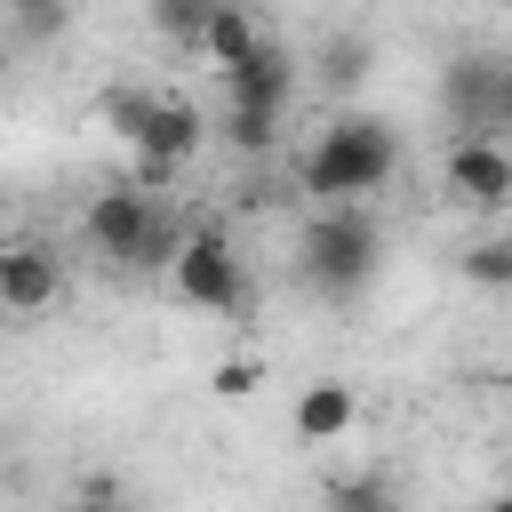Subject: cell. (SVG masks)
Returning a JSON list of instances; mask_svg holds the SVG:
<instances>
[{"instance_id":"1","label":"cell","mask_w":512,"mask_h":512,"mask_svg":"<svg viewBox=\"0 0 512 512\" xmlns=\"http://www.w3.org/2000/svg\"><path fill=\"white\" fill-rule=\"evenodd\" d=\"M392 168H400V136H392L384 120H368V112H344V120H328L320 144L304 152V192H312L320 208L368 200V192L392 184Z\"/></svg>"},{"instance_id":"2","label":"cell","mask_w":512,"mask_h":512,"mask_svg":"<svg viewBox=\"0 0 512 512\" xmlns=\"http://www.w3.org/2000/svg\"><path fill=\"white\" fill-rule=\"evenodd\" d=\"M296 256H304V280L320 296H360L384 272V232H376V216L360 200H336V208H320L304 224V248Z\"/></svg>"},{"instance_id":"3","label":"cell","mask_w":512,"mask_h":512,"mask_svg":"<svg viewBox=\"0 0 512 512\" xmlns=\"http://www.w3.org/2000/svg\"><path fill=\"white\" fill-rule=\"evenodd\" d=\"M168 288L200 312H240L248 296V272H240V248L224 224H184V248L168 256Z\"/></svg>"},{"instance_id":"4","label":"cell","mask_w":512,"mask_h":512,"mask_svg":"<svg viewBox=\"0 0 512 512\" xmlns=\"http://www.w3.org/2000/svg\"><path fill=\"white\" fill-rule=\"evenodd\" d=\"M200 136H208V120H200L184 96H152V104H144V120L128 128V152H136L144 184H168V176L200 152Z\"/></svg>"},{"instance_id":"5","label":"cell","mask_w":512,"mask_h":512,"mask_svg":"<svg viewBox=\"0 0 512 512\" xmlns=\"http://www.w3.org/2000/svg\"><path fill=\"white\" fill-rule=\"evenodd\" d=\"M448 112H456L464 136H496V128L512 120V72H504L496 56H464V64H448Z\"/></svg>"},{"instance_id":"6","label":"cell","mask_w":512,"mask_h":512,"mask_svg":"<svg viewBox=\"0 0 512 512\" xmlns=\"http://www.w3.org/2000/svg\"><path fill=\"white\" fill-rule=\"evenodd\" d=\"M152 192L144 184H112V192H96L88 208H80V240L104 256V264H128L136 256V240H144V224H152Z\"/></svg>"},{"instance_id":"7","label":"cell","mask_w":512,"mask_h":512,"mask_svg":"<svg viewBox=\"0 0 512 512\" xmlns=\"http://www.w3.org/2000/svg\"><path fill=\"white\" fill-rule=\"evenodd\" d=\"M64 296V256L48 240H0V312H48Z\"/></svg>"},{"instance_id":"8","label":"cell","mask_w":512,"mask_h":512,"mask_svg":"<svg viewBox=\"0 0 512 512\" xmlns=\"http://www.w3.org/2000/svg\"><path fill=\"white\" fill-rule=\"evenodd\" d=\"M448 192L496 216V208L512 200V152H504L496 136H456V152H448Z\"/></svg>"},{"instance_id":"9","label":"cell","mask_w":512,"mask_h":512,"mask_svg":"<svg viewBox=\"0 0 512 512\" xmlns=\"http://www.w3.org/2000/svg\"><path fill=\"white\" fill-rule=\"evenodd\" d=\"M224 80V96L240 104V112H288V96H296V64L264 40L248 64H232V72H216Z\"/></svg>"},{"instance_id":"10","label":"cell","mask_w":512,"mask_h":512,"mask_svg":"<svg viewBox=\"0 0 512 512\" xmlns=\"http://www.w3.org/2000/svg\"><path fill=\"white\" fill-rule=\"evenodd\" d=\"M256 48H264V24H256L240 0H216V8L200 16V32H192V56H200V64H216V72L248 64Z\"/></svg>"},{"instance_id":"11","label":"cell","mask_w":512,"mask_h":512,"mask_svg":"<svg viewBox=\"0 0 512 512\" xmlns=\"http://www.w3.org/2000/svg\"><path fill=\"white\" fill-rule=\"evenodd\" d=\"M296 440L304 448H328V440H344L352 424H360V400H352V384H336V376H320V384H304L296 392Z\"/></svg>"},{"instance_id":"12","label":"cell","mask_w":512,"mask_h":512,"mask_svg":"<svg viewBox=\"0 0 512 512\" xmlns=\"http://www.w3.org/2000/svg\"><path fill=\"white\" fill-rule=\"evenodd\" d=\"M368 56H376V48H368L360 32H336V40H320V80H328V88H352V80H368Z\"/></svg>"},{"instance_id":"13","label":"cell","mask_w":512,"mask_h":512,"mask_svg":"<svg viewBox=\"0 0 512 512\" xmlns=\"http://www.w3.org/2000/svg\"><path fill=\"white\" fill-rule=\"evenodd\" d=\"M328 512H400V488L384 472H360V480H336L328 488Z\"/></svg>"},{"instance_id":"14","label":"cell","mask_w":512,"mask_h":512,"mask_svg":"<svg viewBox=\"0 0 512 512\" xmlns=\"http://www.w3.org/2000/svg\"><path fill=\"white\" fill-rule=\"evenodd\" d=\"M184 248V224L168 216V208H152V224H144V240H136V256H128V272H168V256Z\"/></svg>"},{"instance_id":"15","label":"cell","mask_w":512,"mask_h":512,"mask_svg":"<svg viewBox=\"0 0 512 512\" xmlns=\"http://www.w3.org/2000/svg\"><path fill=\"white\" fill-rule=\"evenodd\" d=\"M464 280H480V288L504 296V288H512V240H496V232L472 240V248H464Z\"/></svg>"},{"instance_id":"16","label":"cell","mask_w":512,"mask_h":512,"mask_svg":"<svg viewBox=\"0 0 512 512\" xmlns=\"http://www.w3.org/2000/svg\"><path fill=\"white\" fill-rule=\"evenodd\" d=\"M208 8H216V0H152V32L176 40V48H192V32H200Z\"/></svg>"},{"instance_id":"17","label":"cell","mask_w":512,"mask_h":512,"mask_svg":"<svg viewBox=\"0 0 512 512\" xmlns=\"http://www.w3.org/2000/svg\"><path fill=\"white\" fill-rule=\"evenodd\" d=\"M272 136H280V112H240V104L224 112V144L232 152H264Z\"/></svg>"},{"instance_id":"18","label":"cell","mask_w":512,"mask_h":512,"mask_svg":"<svg viewBox=\"0 0 512 512\" xmlns=\"http://www.w3.org/2000/svg\"><path fill=\"white\" fill-rule=\"evenodd\" d=\"M256 384H264V360H248V352L216 360V376H208V392H216V400H248Z\"/></svg>"},{"instance_id":"19","label":"cell","mask_w":512,"mask_h":512,"mask_svg":"<svg viewBox=\"0 0 512 512\" xmlns=\"http://www.w3.org/2000/svg\"><path fill=\"white\" fill-rule=\"evenodd\" d=\"M8 16H24L32 32H48V24H64V0H0Z\"/></svg>"},{"instance_id":"20","label":"cell","mask_w":512,"mask_h":512,"mask_svg":"<svg viewBox=\"0 0 512 512\" xmlns=\"http://www.w3.org/2000/svg\"><path fill=\"white\" fill-rule=\"evenodd\" d=\"M64 512H128V504H120V496H112V488H104V480H96V488H88V496H72V504H64Z\"/></svg>"},{"instance_id":"21","label":"cell","mask_w":512,"mask_h":512,"mask_svg":"<svg viewBox=\"0 0 512 512\" xmlns=\"http://www.w3.org/2000/svg\"><path fill=\"white\" fill-rule=\"evenodd\" d=\"M488 512H512V504H488Z\"/></svg>"}]
</instances>
